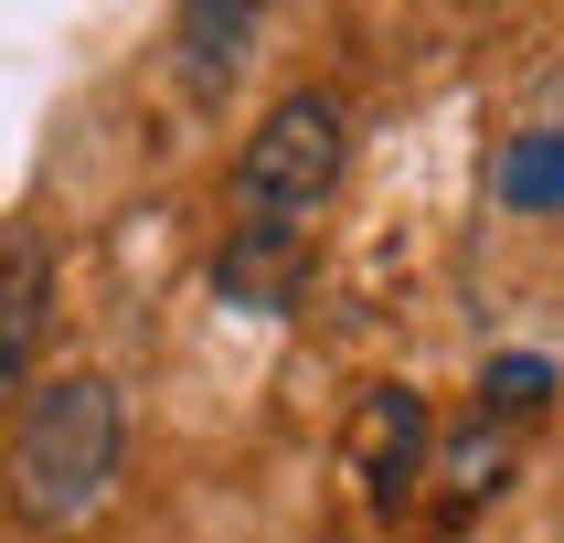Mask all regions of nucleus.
Returning <instances> with one entry per match:
<instances>
[{
    "instance_id": "4",
    "label": "nucleus",
    "mask_w": 564,
    "mask_h": 543,
    "mask_svg": "<svg viewBox=\"0 0 564 543\" xmlns=\"http://www.w3.org/2000/svg\"><path fill=\"white\" fill-rule=\"evenodd\" d=\"M351 469L373 479V501H394L405 479H426V394L373 383V394H362V415H351Z\"/></svg>"
},
{
    "instance_id": "2",
    "label": "nucleus",
    "mask_w": 564,
    "mask_h": 543,
    "mask_svg": "<svg viewBox=\"0 0 564 543\" xmlns=\"http://www.w3.org/2000/svg\"><path fill=\"white\" fill-rule=\"evenodd\" d=\"M341 160H351V118H341V96L299 86V96H278V107L256 118L246 160H235V192H246V214H288V224H299L319 192L341 182Z\"/></svg>"
},
{
    "instance_id": "8",
    "label": "nucleus",
    "mask_w": 564,
    "mask_h": 543,
    "mask_svg": "<svg viewBox=\"0 0 564 543\" xmlns=\"http://www.w3.org/2000/svg\"><path fill=\"white\" fill-rule=\"evenodd\" d=\"M490 192H501L511 214H564V128L511 139V150L490 160Z\"/></svg>"
},
{
    "instance_id": "9",
    "label": "nucleus",
    "mask_w": 564,
    "mask_h": 543,
    "mask_svg": "<svg viewBox=\"0 0 564 543\" xmlns=\"http://www.w3.org/2000/svg\"><path fill=\"white\" fill-rule=\"evenodd\" d=\"M554 405V362H543V351H501V362H490V373H479V415H543Z\"/></svg>"
},
{
    "instance_id": "1",
    "label": "nucleus",
    "mask_w": 564,
    "mask_h": 543,
    "mask_svg": "<svg viewBox=\"0 0 564 543\" xmlns=\"http://www.w3.org/2000/svg\"><path fill=\"white\" fill-rule=\"evenodd\" d=\"M118 447H128V405L107 373H54L43 394L22 405V437H11V511L32 533H64L107 501L118 479Z\"/></svg>"
},
{
    "instance_id": "3",
    "label": "nucleus",
    "mask_w": 564,
    "mask_h": 543,
    "mask_svg": "<svg viewBox=\"0 0 564 543\" xmlns=\"http://www.w3.org/2000/svg\"><path fill=\"white\" fill-rule=\"evenodd\" d=\"M299 278H310V246H299V224H288V214L235 224L224 256H214L224 309H299Z\"/></svg>"
},
{
    "instance_id": "6",
    "label": "nucleus",
    "mask_w": 564,
    "mask_h": 543,
    "mask_svg": "<svg viewBox=\"0 0 564 543\" xmlns=\"http://www.w3.org/2000/svg\"><path fill=\"white\" fill-rule=\"evenodd\" d=\"M171 54H182V86L214 107L256 54V0H182V32H171Z\"/></svg>"
},
{
    "instance_id": "7",
    "label": "nucleus",
    "mask_w": 564,
    "mask_h": 543,
    "mask_svg": "<svg viewBox=\"0 0 564 543\" xmlns=\"http://www.w3.org/2000/svg\"><path fill=\"white\" fill-rule=\"evenodd\" d=\"M501 479H511V426L501 415H469L437 458V522H469L479 501H501Z\"/></svg>"
},
{
    "instance_id": "5",
    "label": "nucleus",
    "mask_w": 564,
    "mask_h": 543,
    "mask_svg": "<svg viewBox=\"0 0 564 543\" xmlns=\"http://www.w3.org/2000/svg\"><path fill=\"white\" fill-rule=\"evenodd\" d=\"M43 298H54V267H43V235H11L0 246V405L32 383V351H43Z\"/></svg>"
}]
</instances>
